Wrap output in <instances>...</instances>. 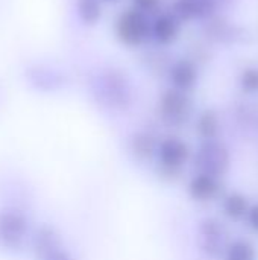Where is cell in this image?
<instances>
[{
  "label": "cell",
  "instance_id": "1",
  "mask_svg": "<svg viewBox=\"0 0 258 260\" xmlns=\"http://www.w3.org/2000/svg\"><path fill=\"white\" fill-rule=\"evenodd\" d=\"M193 149L187 140L176 134H167L160 139L155 157V171L161 181L176 183L182 172L192 163Z\"/></svg>",
  "mask_w": 258,
  "mask_h": 260
},
{
  "label": "cell",
  "instance_id": "2",
  "mask_svg": "<svg viewBox=\"0 0 258 260\" xmlns=\"http://www.w3.org/2000/svg\"><path fill=\"white\" fill-rule=\"evenodd\" d=\"M113 30L116 40L122 46L138 49L152 38V20L148 14L129 6L116 15Z\"/></svg>",
  "mask_w": 258,
  "mask_h": 260
},
{
  "label": "cell",
  "instance_id": "3",
  "mask_svg": "<svg viewBox=\"0 0 258 260\" xmlns=\"http://www.w3.org/2000/svg\"><path fill=\"white\" fill-rule=\"evenodd\" d=\"M233 163L231 151L220 139L201 140L193 151L192 165L195 172H205L217 178H224Z\"/></svg>",
  "mask_w": 258,
  "mask_h": 260
},
{
  "label": "cell",
  "instance_id": "4",
  "mask_svg": "<svg viewBox=\"0 0 258 260\" xmlns=\"http://www.w3.org/2000/svg\"><path fill=\"white\" fill-rule=\"evenodd\" d=\"M158 117L169 128L184 126L193 113V101L190 93L176 90L173 87L166 88L158 99Z\"/></svg>",
  "mask_w": 258,
  "mask_h": 260
},
{
  "label": "cell",
  "instance_id": "5",
  "mask_svg": "<svg viewBox=\"0 0 258 260\" xmlns=\"http://www.w3.org/2000/svg\"><path fill=\"white\" fill-rule=\"evenodd\" d=\"M230 242L231 241L228 239V232L220 219L207 216L199 221L196 232V244L207 257H222Z\"/></svg>",
  "mask_w": 258,
  "mask_h": 260
},
{
  "label": "cell",
  "instance_id": "6",
  "mask_svg": "<svg viewBox=\"0 0 258 260\" xmlns=\"http://www.w3.org/2000/svg\"><path fill=\"white\" fill-rule=\"evenodd\" d=\"M187 197L196 204H210L224 197V181L205 172H195L186 186Z\"/></svg>",
  "mask_w": 258,
  "mask_h": 260
},
{
  "label": "cell",
  "instance_id": "7",
  "mask_svg": "<svg viewBox=\"0 0 258 260\" xmlns=\"http://www.w3.org/2000/svg\"><path fill=\"white\" fill-rule=\"evenodd\" d=\"M167 78L170 87L190 93L199 81V67L190 58H178L172 62Z\"/></svg>",
  "mask_w": 258,
  "mask_h": 260
},
{
  "label": "cell",
  "instance_id": "8",
  "mask_svg": "<svg viewBox=\"0 0 258 260\" xmlns=\"http://www.w3.org/2000/svg\"><path fill=\"white\" fill-rule=\"evenodd\" d=\"M182 23L172 12H160L152 20V40L163 47L172 46L181 35Z\"/></svg>",
  "mask_w": 258,
  "mask_h": 260
},
{
  "label": "cell",
  "instance_id": "9",
  "mask_svg": "<svg viewBox=\"0 0 258 260\" xmlns=\"http://www.w3.org/2000/svg\"><path fill=\"white\" fill-rule=\"evenodd\" d=\"M160 139L149 131H137L128 140V151L132 160L148 163L155 160Z\"/></svg>",
  "mask_w": 258,
  "mask_h": 260
},
{
  "label": "cell",
  "instance_id": "10",
  "mask_svg": "<svg viewBox=\"0 0 258 260\" xmlns=\"http://www.w3.org/2000/svg\"><path fill=\"white\" fill-rule=\"evenodd\" d=\"M220 203V212L222 216L230 222H245L246 215L252 206L249 197L243 192L233 190L224 193V197L219 200Z\"/></svg>",
  "mask_w": 258,
  "mask_h": 260
},
{
  "label": "cell",
  "instance_id": "11",
  "mask_svg": "<svg viewBox=\"0 0 258 260\" xmlns=\"http://www.w3.org/2000/svg\"><path fill=\"white\" fill-rule=\"evenodd\" d=\"M214 9L211 0H175L170 12L181 21L189 23L195 20H201L208 17V14Z\"/></svg>",
  "mask_w": 258,
  "mask_h": 260
},
{
  "label": "cell",
  "instance_id": "12",
  "mask_svg": "<svg viewBox=\"0 0 258 260\" xmlns=\"http://www.w3.org/2000/svg\"><path fill=\"white\" fill-rule=\"evenodd\" d=\"M195 131L199 140H214L219 139L222 131L220 116L214 108L202 110L195 120Z\"/></svg>",
  "mask_w": 258,
  "mask_h": 260
},
{
  "label": "cell",
  "instance_id": "13",
  "mask_svg": "<svg viewBox=\"0 0 258 260\" xmlns=\"http://www.w3.org/2000/svg\"><path fill=\"white\" fill-rule=\"evenodd\" d=\"M222 260H258V250L248 239H231L222 256Z\"/></svg>",
  "mask_w": 258,
  "mask_h": 260
},
{
  "label": "cell",
  "instance_id": "14",
  "mask_svg": "<svg viewBox=\"0 0 258 260\" xmlns=\"http://www.w3.org/2000/svg\"><path fill=\"white\" fill-rule=\"evenodd\" d=\"M78 18L85 26H96L103 15L100 0H76L75 3Z\"/></svg>",
  "mask_w": 258,
  "mask_h": 260
},
{
  "label": "cell",
  "instance_id": "15",
  "mask_svg": "<svg viewBox=\"0 0 258 260\" xmlns=\"http://www.w3.org/2000/svg\"><path fill=\"white\" fill-rule=\"evenodd\" d=\"M239 88L245 94L258 93V66H248L239 75Z\"/></svg>",
  "mask_w": 258,
  "mask_h": 260
},
{
  "label": "cell",
  "instance_id": "16",
  "mask_svg": "<svg viewBox=\"0 0 258 260\" xmlns=\"http://www.w3.org/2000/svg\"><path fill=\"white\" fill-rule=\"evenodd\" d=\"M161 2L163 0H131V6L151 15L158 11V8L161 6Z\"/></svg>",
  "mask_w": 258,
  "mask_h": 260
},
{
  "label": "cell",
  "instance_id": "17",
  "mask_svg": "<svg viewBox=\"0 0 258 260\" xmlns=\"http://www.w3.org/2000/svg\"><path fill=\"white\" fill-rule=\"evenodd\" d=\"M245 224L252 233L258 235V201L252 203V206H251V209H249V212L246 215Z\"/></svg>",
  "mask_w": 258,
  "mask_h": 260
},
{
  "label": "cell",
  "instance_id": "18",
  "mask_svg": "<svg viewBox=\"0 0 258 260\" xmlns=\"http://www.w3.org/2000/svg\"><path fill=\"white\" fill-rule=\"evenodd\" d=\"M102 3H116V2H119V0H100Z\"/></svg>",
  "mask_w": 258,
  "mask_h": 260
}]
</instances>
